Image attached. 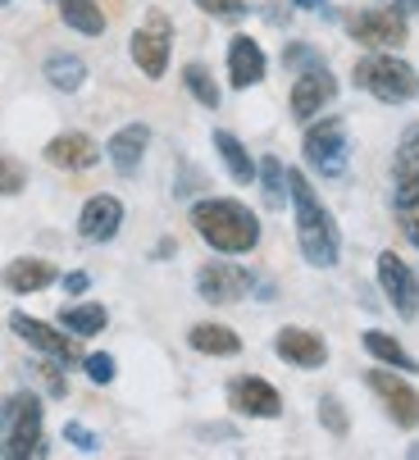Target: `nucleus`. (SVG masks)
Wrapping results in <instances>:
<instances>
[{
  "instance_id": "obj_1",
  "label": "nucleus",
  "mask_w": 419,
  "mask_h": 460,
  "mask_svg": "<svg viewBox=\"0 0 419 460\" xmlns=\"http://www.w3.org/2000/svg\"><path fill=\"white\" fill-rule=\"evenodd\" d=\"M288 201L297 206V242H301V255L310 260L315 270H333L337 255H342V233H337V219L319 206L315 187L306 182L301 169L288 173Z\"/></svg>"
},
{
  "instance_id": "obj_2",
  "label": "nucleus",
  "mask_w": 419,
  "mask_h": 460,
  "mask_svg": "<svg viewBox=\"0 0 419 460\" xmlns=\"http://www.w3.org/2000/svg\"><path fill=\"white\" fill-rule=\"evenodd\" d=\"M192 228L201 233L205 246H215L219 255H246V251L260 246V219L242 201H228V196L196 201L192 206Z\"/></svg>"
},
{
  "instance_id": "obj_3",
  "label": "nucleus",
  "mask_w": 419,
  "mask_h": 460,
  "mask_svg": "<svg viewBox=\"0 0 419 460\" xmlns=\"http://www.w3.org/2000/svg\"><path fill=\"white\" fill-rule=\"evenodd\" d=\"M0 456H14V460L46 456L41 397L37 392H14V397L0 402Z\"/></svg>"
},
{
  "instance_id": "obj_4",
  "label": "nucleus",
  "mask_w": 419,
  "mask_h": 460,
  "mask_svg": "<svg viewBox=\"0 0 419 460\" xmlns=\"http://www.w3.org/2000/svg\"><path fill=\"white\" fill-rule=\"evenodd\" d=\"M356 87L370 92V96L383 101V105H406V101H415L419 78H415V69H410L401 55H392V50H370L365 59H356Z\"/></svg>"
},
{
  "instance_id": "obj_5",
  "label": "nucleus",
  "mask_w": 419,
  "mask_h": 460,
  "mask_svg": "<svg viewBox=\"0 0 419 460\" xmlns=\"http://www.w3.org/2000/svg\"><path fill=\"white\" fill-rule=\"evenodd\" d=\"M346 37L370 50H397V46H406L410 28H406L401 10H352L346 14Z\"/></svg>"
},
{
  "instance_id": "obj_6",
  "label": "nucleus",
  "mask_w": 419,
  "mask_h": 460,
  "mask_svg": "<svg viewBox=\"0 0 419 460\" xmlns=\"http://www.w3.org/2000/svg\"><path fill=\"white\" fill-rule=\"evenodd\" d=\"M301 151H306V164H310L315 173L342 178V169H346V123H342V119H319V123H310Z\"/></svg>"
},
{
  "instance_id": "obj_7",
  "label": "nucleus",
  "mask_w": 419,
  "mask_h": 460,
  "mask_svg": "<svg viewBox=\"0 0 419 460\" xmlns=\"http://www.w3.org/2000/svg\"><path fill=\"white\" fill-rule=\"evenodd\" d=\"M169 46H174V23H169V14L151 10V14L142 19V28L132 32V64H137L147 78H165V69H169Z\"/></svg>"
},
{
  "instance_id": "obj_8",
  "label": "nucleus",
  "mask_w": 419,
  "mask_h": 460,
  "mask_svg": "<svg viewBox=\"0 0 419 460\" xmlns=\"http://www.w3.org/2000/svg\"><path fill=\"white\" fill-rule=\"evenodd\" d=\"M255 288V279L242 265H228V260H215V265H201L196 274V292L210 305H237L246 292Z\"/></svg>"
},
{
  "instance_id": "obj_9",
  "label": "nucleus",
  "mask_w": 419,
  "mask_h": 460,
  "mask_svg": "<svg viewBox=\"0 0 419 460\" xmlns=\"http://www.w3.org/2000/svg\"><path fill=\"white\" fill-rule=\"evenodd\" d=\"M365 387H370L374 397L388 406L392 424H401V429H415V424H419V392H415V387H410L401 374L370 369V374H365Z\"/></svg>"
},
{
  "instance_id": "obj_10",
  "label": "nucleus",
  "mask_w": 419,
  "mask_h": 460,
  "mask_svg": "<svg viewBox=\"0 0 419 460\" xmlns=\"http://www.w3.org/2000/svg\"><path fill=\"white\" fill-rule=\"evenodd\" d=\"M379 288H383V296L392 301V310H397L401 319H415V314H419V283H415V270L406 265L397 251H383V255H379Z\"/></svg>"
},
{
  "instance_id": "obj_11",
  "label": "nucleus",
  "mask_w": 419,
  "mask_h": 460,
  "mask_svg": "<svg viewBox=\"0 0 419 460\" xmlns=\"http://www.w3.org/2000/svg\"><path fill=\"white\" fill-rule=\"evenodd\" d=\"M228 406L237 415H251V420H278L283 415V397H278V387L255 378V374H242L228 383Z\"/></svg>"
},
{
  "instance_id": "obj_12",
  "label": "nucleus",
  "mask_w": 419,
  "mask_h": 460,
  "mask_svg": "<svg viewBox=\"0 0 419 460\" xmlns=\"http://www.w3.org/2000/svg\"><path fill=\"white\" fill-rule=\"evenodd\" d=\"M10 328H14V333H19L32 351H41V356H55V360H64V365L83 360L74 333H59V328H50V323H41V319H32V314H10Z\"/></svg>"
},
{
  "instance_id": "obj_13",
  "label": "nucleus",
  "mask_w": 419,
  "mask_h": 460,
  "mask_svg": "<svg viewBox=\"0 0 419 460\" xmlns=\"http://www.w3.org/2000/svg\"><path fill=\"white\" fill-rule=\"evenodd\" d=\"M337 96V78L324 69V64H310V69H301L297 74V83H292V96H288V105H292V114L306 123V119H315L328 101Z\"/></svg>"
},
{
  "instance_id": "obj_14",
  "label": "nucleus",
  "mask_w": 419,
  "mask_h": 460,
  "mask_svg": "<svg viewBox=\"0 0 419 460\" xmlns=\"http://www.w3.org/2000/svg\"><path fill=\"white\" fill-rule=\"evenodd\" d=\"M273 351H278V360H288V365H297V369H319V365H328V342L315 333V328H297V323L278 328Z\"/></svg>"
},
{
  "instance_id": "obj_15",
  "label": "nucleus",
  "mask_w": 419,
  "mask_h": 460,
  "mask_svg": "<svg viewBox=\"0 0 419 460\" xmlns=\"http://www.w3.org/2000/svg\"><path fill=\"white\" fill-rule=\"evenodd\" d=\"M119 228H123V201H119V196H110V191L92 196V201L83 206V215H78V233L87 242H110Z\"/></svg>"
},
{
  "instance_id": "obj_16",
  "label": "nucleus",
  "mask_w": 419,
  "mask_h": 460,
  "mask_svg": "<svg viewBox=\"0 0 419 460\" xmlns=\"http://www.w3.org/2000/svg\"><path fill=\"white\" fill-rule=\"evenodd\" d=\"M264 69H269V59H264V50H260L255 37H233L228 41V83L237 92L255 87L264 78Z\"/></svg>"
},
{
  "instance_id": "obj_17",
  "label": "nucleus",
  "mask_w": 419,
  "mask_h": 460,
  "mask_svg": "<svg viewBox=\"0 0 419 460\" xmlns=\"http://www.w3.org/2000/svg\"><path fill=\"white\" fill-rule=\"evenodd\" d=\"M96 160H101V151H96V142H92L87 133H59V137L46 142V164H55V169H64V173L92 169Z\"/></svg>"
},
{
  "instance_id": "obj_18",
  "label": "nucleus",
  "mask_w": 419,
  "mask_h": 460,
  "mask_svg": "<svg viewBox=\"0 0 419 460\" xmlns=\"http://www.w3.org/2000/svg\"><path fill=\"white\" fill-rule=\"evenodd\" d=\"M147 146H151V128L147 123H128V128H119V133L110 137V164L119 173H137Z\"/></svg>"
},
{
  "instance_id": "obj_19",
  "label": "nucleus",
  "mask_w": 419,
  "mask_h": 460,
  "mask_svg": "<svg viewBox=\"0 0 419 460\" xmlns=\"http://www.w3.org/2000/svg\"><path fill=\"white\" fill-rule=\"evenodd\" d=\"M55 279H59V274H55V265H50V260H37V255L14 260V265H5V274H0V283H5L10 292H19V296L41 292V288H50Z\"/></svg>"
},
{
  "instance_id": "obj_20",
  "label": "nucleus",
  "mask_w": 419,
  "mask_h": 460,
  "mask_svg": "<svg viewBox=\"0 0 419 460\" xmlns=\"http://www.w3.org/2000/svg\"><path fill=\"white\" fill-rule=\"evenodd\" d=\"M392 182H397V210L401 206H410V201H419V133H410L406 142H401V151H397V164H392Z\"/></svg>"
},
{
  "instance_id": "obj_21",
  "label": "nucleus",
  "mask_w": 419,
  "mask_h": 460,
  "mask_svg": "<svg viewBox=\"0 0 419 460\" xmlns=\"http://www.w3.org/2000/svg\"><path fill=\"white\" fill-rule=\"evenodd\" d=\"M187 342L201 356H237L242 351V338L233 333L228 323H196L192 333H187Z\"/></svg>"
},
{
  "instance_id": "obj_22",
  "label": "nucleus",
  "mask_w": 419,
  "mask_h": 460,
  "mask_svg": "<svg viewBox=\"0 0 419 460\" xmlns=\"http://www.w3.org/2000/svg\"><path fill=\"white\" fill-rule=\"evenodd\" d=\"M365 342V351L379 360V365H392V369H406V374H419V360L392 338V333H383V328H370V333L361 338Z\"/></svg>"
},
{
  "instance_id": "obj_23",
  "label": "nucleus",
  "mask_w": 419,
  "mask_h": 460,
  "mask_svg": "<svg viewBox=\"0 0 419 460\" xmlns=\"http://www.w3.org/2000/svg\"><path fill=\"white\" fill-rule=\"evenodd\" d=\"M105 323H110V314H105V305H96V301H87V305H64V310H59V328H64V333H74V338H96Z\"/></svg>"
},
{
  "instance_id": "obj_24",
  "label": "nucleus",
  "mask_w": 419,
  "mask_h": 460,
  "mask_svg": "<svg viewBox=\"0 0 419 460\" xmlns=\"http://www.w3.org/2000/svg\"><path fill=\"white\" fill-rule=\"evenodd\" d=\"M59 19L83 32V37H101L105 32V10L96 5V0H59Z\"/></svg>"
},
{
  "instance_id": "obj_25",
  "label": "nucleus",
  "mask_w": 419,
  "mask_h": 460,
  "mask_svg": "<svg viewBox=\"0 0 419 460\" xmlns=\"http://www.w3.org/2000/svg\"><path fill=\"white\" fill-rule=\"evenodd\" d=\"M215 151L224 155V169L233 173V182H255V160L246 155V146L233 137V133H224V128H219V133H215Z\"/></svg>"
},
{
  "instance_id": "obj_26",
  "label": "nucleus",
  "mask_w": 419,
  "mask_h": 460,
  "mask_svg": "<svg viewBox=\"0 0 419 460\" xmlns=\"http://www.w3.org/2000/svg\"><path fill=\"white\" fill-rule=\"evenodd\" d=\"M46 83L59 92H78L87 83V64L78 55H50L46 59Z\"/></svg>"
},
{
  "instance_id": "obj_27",
  "label": "nucleus",
  "mask_w": 419,
  "mask_h": 460,
  "mask_svg": "<svg viewBox=\"0 0 419 460\" xmlns=\"http://www.w3.org/2000/svg\"><path fill=\"white\" fill-rule=\"evenodd\" d=\"M255 173H260V187H264V206H269V210L288 206V169L278 164V155H264Z\"/></svg>"
},
{
  "instance_id": "obj_28",
  "label": "nucleus",
  "mask_w": 419,
  "mask_h": 460,
  "mask_svg": "<svg viewBox=\"0 0 419 460\" xmlns=\"http://www.w3.org/2000/svg\"><path fill=\"white\" fill-rule=\"evenodd\" d=\"M183 87L205 105V110H219V83L215 78H210V69H205V64H187V69H183Z\"/></svg>"
},
{
  "instance_id": "obj_29",
  "label": "nucleus",
  "mask_w": 419,
  "mask_h": 460,
  "mask_svg": "<svg viewBox=\"0 0 419 460\" xmlns=\"http://www.w3.org/2000/svg\"><path fill=\"white\" fill-rule=\"evenodd\" d=\"M28 187V169L14 155H0V196H19Z\"/></svg>"
},
{
  "instance_id": "obj_30",
  "label": "nucleus",
  "mask_w": 419,
  "mask_h": 460,
  "mask_svg": "<svg viewBox=\"0 0 419 460\" xmlns=\"http://www.w3.org/2000/svg\"><path fill=\"white\" fill-rule=\"evenodd\" d=\"M319 424H324L333 438H346V429H352V420H346V411H342L337 397H319Z\"/></svg>"
},
{
  "instance_id": "obj_31",
  "label": "nucleus",
  "mask_w": 419,
  "mask_h": 460,
  "mask_svg": "<svg viewBox=\"0 0 419 460\" xmlns=\"http://www.w3.org/2000/svg\"><path fill=\"white\" fill-rule=\"evenodd\" d=\"M196 10L215 14V19H242L246 14V0H196Z\"/></svg>"
},
{
  "instance_id": "obj_32",
  "label": "nucleus",
  "mask_w": 419,
  "mask_h": 460,
  "mask_svg": "<svg viewBox=\"0 0 419 460\" xmlns=\"http://www.w3.org/2000/svg\"><path fill=\"white\" fill-rule=\"evenodd\" d=\"M83 369H87V378H92V383H101V387L114 378V360H110L105 351H96V356H83Z\"/></svg>"
},
{
  "instance_id": "obj_33",
  "label": "nucleus",
  "mask_w": 419,
  "mask_h": 460,
  "mask_svg": "<svg viewBox=\"0 0 419 460\" xmlns=\"http://www.w3.org/2000/svg\"><path fill=\"white\" fill-rule=\"evenodd\" d=\"M59 365L64 360H46V365H37V374H41V383H46V392H50V397H64V392H68V383H64V374H59Z\"/></svg>"
},
{
  "instance_id": "obj_34",
  "label": "nucleus",
  "mask_w": 419,
  "mask_h": 460,
  "mask_svg": "<svg viewBox=\"0 0 419 460\" xmlns=\"http://www.w3.org/2000/svg\"><path fill=\"white\" fill-rule=\"evenodd\" d=\"M64 438H68V442H74L78 451H101V438H96L92 429H83L78 420H68V424H64Z\"/></svg>"
},
{
  "instance_id": "obj_35",
  "label": "nucleus",
  "mask_w": 419,
  "mask_h": 460,
  "mask_svg": "<svg viewBox=\"0 0 419 460\" xmlns=\"http://www.w3.org/2000/svg\"><path fill=\"white\" fill-rule=\"evenodd\" d=\"M283 59H288V69H310V64H319V55H315V46H306V41H297V46H288V50H283Z\"/></svg>"
},
{
  "instance_id": "obj_36",
  "label": "nucleus",
  "mask_w": 419,
  "mask_h": 460,
  "mask_svg": "<svg viewBox=\"0 0 419 460\" xmlns=\"http://www.w3.org/2000/svg\"><path fill=\"white\" fill-rule=\"evenodd\" d=\"M397 215H401V233H406V242H410V246H419V201L401 206Z\"/></svg>"
},
{
  "instance_id": "obj_37",
  "label": "nucleus",
  "mask_w": 419,
  "mask_h": 460,
  "mask_svg": "<svg viewBox=\"0 0 419 460\" xmlns=\"http://www.w3.org/2000/svg\"><path fill=\"white\" fill-rule=\"evenodd\" d=\"M87 288H92V279H87V274H64V292H68V296H83Z\"/></svg>"
},
{
  "instance_id": "obj_38",
  "label": "nucleus",
  "mask_w": 419,
  "mask_h": 460,
  "mask_svg": "<svg viewBox=\"0 0 419 460\" xmlns=\"http://www.w3.org/2000/svg\"><path fill=\"white\" fill-rule=\"evenodd\" d=\"M392 10H401L410 19V14H419V0H392Z\"/></svg>"
},
{
  "instance_id": "obj_39",
  "label": "nucleus",
  "mask_w": 419,
  "mask_h": 460,
  "mask_svg": "<svg viewBox=\"0 0 419 460\" xmlns=\"http://www.w3.org/2000/svg\"><path fill=\"white\" fill-rule=\"evenodd\" d=\"M415 456H419V447H410V460H415Z\"/></svg>"
},
{
  "instance_id": "obj_40",
  "label": "nucleus",
  "mask_w": 419,
  "mask_h": 460,
  "mask_svg": "<svg viewBox=\"0 0 419 460\" xmlns=\"http://www.w3.org/2000/svg\"><path fill=\"white\" fill-rule=\"evenodd\" d=\"M0 5H10V0H0Z\"/></svg>"
}]
</instances>
